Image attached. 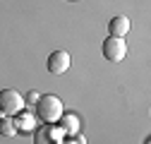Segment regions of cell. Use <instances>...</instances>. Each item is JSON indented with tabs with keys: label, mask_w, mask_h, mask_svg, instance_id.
<instances>
[{
	"label": "cell",
	"mask_w": 151,
	"mask_h": 144,
	"mask_svg": "<svg viewBox=\"0 0 151 144\" xmlns=\"http://www.w3.org/2000/svg\"><path fill=\"white\" fill-rule=\"evenodd\" d=\"M0 132H5V135H14L12 125H10V122H3V120H0Z\"/></svg>",
	"instance_id": "cell-7"
},
{
	"label": "cell",
	"mask_w": 151,
	"mask_h": 144,
	"mask_svg": "<svg viewBox=\"0 0 151 144\" xmlns=\"http://www.w3.org/2000/svg\"><path fill=\"white\" fill-rule=\"evenodd\" d=\"M22 108H24V99L19 91H14V89H3L0 91V111L5 115H17V113H22Z\"/></svg>",
	"instance_id": "cell-2"
},
{
	"label": "cell",
	"mask_w": 151,
	"mask_h": 144,
	"mask_svg": "<svg viewBox=\"0 0 151 144\" xmlns=\"http://www.w3.org/2000/svg\"><path fill=\"white\" fill-rule=\"evenodd\" d=\"M70 53L67 50H53L48 55V72L50 75H63L70 70Z\"/></svg>",
	"instance_id": "cell-4"
},
{
	"label": "cell",
	"mask_w": 151,
	"mask_h": 144,
	"mask_svg": "<svg viewBox=\"0 0 151 144\" xmlns=\"http://www.w3.org/2000/svg\"><path fill=\"white\" fill-rule=\"evenodd\" d=\"M103 55H106L110 63H120V60L127 55V43H125V39H120V36H108V39L103 41Z\"/></svg>",
	"instance_id": "cell-3"
},
{
	"label": "cell",
	"mask_w": 151,
	"mask_h": 144,
	"mask_svg": "<svg viewBox=\"0 0 151 144\" xmlns=\"http://www.w3.org/2000/svg\"><path fill=\"white\" fill-rule=\"evenodd\" d=\"M60 122L65 125L70 132H77V130H79V122H77V118H74V115H65V113H63V115H60Z\"/></svg>",
	"instance_id": "cell-6"
},
{
	"label": "cell",
	"mask_w": 151,
	"mask_h": 144,
	"mask_svg": "<svg viewBox=\"0 0 151 144\" xmlns=\"http://www.w3.org/2000/svg\"><path fill=\"white\" fill-rule=\"evenodd\" d=\"M36 115L46 122H55L63 115V101L53 94H43L41 99H36Z\"/></svg>",
	"instance_id": "cell-1"
},
{
	"label": "cell",
	"mask_w": 151,
	"mask_h": 144,
	"mask_svg": "<svg viewBox=\"0 0 151 144\" xmlns=\"http://www.w3.org/2000/svg\"><path fill=\"white\" fill-rule=\"evenodd\" d=\"M127 31H129V17L127 14H115L108 22V34L110 36H120V39H125Z\"/></svg>",
	"instance_id": "cell-5"
}]
</instances>
